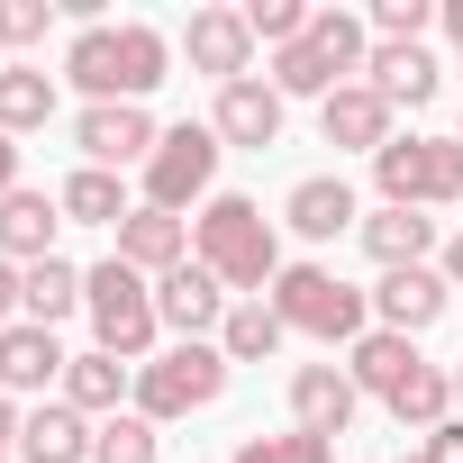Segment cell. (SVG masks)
I'll return each instance as SVG.
<instances>
[{
	"mask_svg": "<svg viewBox=\"0 0 463 463\" xmlns=\"http://www.w3.org/2000/svg\"><path fill=\"white\" fill-rule=\"evenodd\" d=\"M191 264H209L237 300H264L273 282H282V237H273V218H264V200H246V191H218L200 218H191Z\"/></svg>",
	"mask_w": 463,
	"mask_h": 463,
	"instance_id": "cell-1",
	"label": "cell"
},
{
	"mask_svg": "<svg viewBox=\"0 0 463 463\" xmlns=\"http://www.w3.org/2000/svg\"><path fill=\"white\" fill-rule=\"evenodd\" d=\"M164 64H173V37L164 28H146V19H118V28H73V46H64V82L82 91V109L91 100H146L155 82H164Z\"/></svg>",
	"mask_w": 463,
	"mask_h": 463,
	"instance_id": "cell-2",
	"label": "cell"
},
{
	"mask_svg": "<svg viewBox=\"0 0 463 463\" xmlns=\"http://www.w3.org/2000/svg\"><path fill=\"white\" fill-rule=\"evenodd\" d=\"M82 318H91V345H100V354H118L128 373H137V364H155V336H164V318H155V282H146V273H128L118 255L82 273Z\"/></svg>",
	"mask_w": 463,
	"mask_h": 463,
	"instance_id": "cell-3",
	"label": "cell"
},
{
	"mask_svg": "<svg viewBox=\"0 0 463 463\" xmlns=\"http://www.w3.org/2000/svg\"><path fill=\"white\" fill-rule=\"evenodd\" d=\"M364 55H373V28H364L354 10H318L309 37L273 55V91H282V100H327V91H345V82L364 73Z\"/></svg>",
	"mask_w": 463,
	"mask_h": 463,
	"instance_id": "cell-4",
	"label": "cell"
},
{
	"mask_svg": "<svg viewBox=\"0 0 463 463\" xmlns=\"http://www.w3.org/2000/svg\"><path fill=\"white\" fill-rule=\"evenodd\" d=\"M264 300L282 309L291 336H318V345H364V336H373V291L336 282L327 264H282V282H273Z\"/></svg>",
	"mask_w": 463,
	"mask_h": 463,
	"instance_id": "cell-5",
	"label": "cell"
},
{
	"mask_svg": "<svg viewBox=\"0 0 463 463\" xmlns=\"http://www.w3.org/2000/svg\"><path fill=\"white\" fill-rule=\"evenodd\" d=\"M373 182L391 209H454L463 200V137H391L373 155Z\"/></svg>",
	"mask_w": 463,
	"mask_h": 463,
	"instance_id": "cell-6",
	"label": "cell"
},
{
	"mask_svg": "<svg viewBox=\"0 0 463 463\" xmlns=\"http://www.w3.org/2000/svg\"><path fill=\"white\" fill-rule=\"evenodd\" d=\"M227 364L218 345H164L155 364H137V418H191V409H218L227 400Z\"/></svg>",
	"mask_w": 463,
	"mask_h": 463,
	"instance_id": "cell-7",
	"label": "cell"
},
{
	"mask_svg": "<svg viewBox=\"0 0 463 463\" xmlns=\"http://www.w3.org/2000/svg\"><path fill=\"white\" fill-rule=\"evenodd\" d=\"M218 155H227V146H218V128H209V118L164 128V146H155V155H146V173H137V182H146V209H173V218H182L191 200L209 209V200H218V191H209V182H218Z\"/></svg>",
	"mask_w": 463,
	"mask_h": 463,
	"instance_id": "cell-8",
	"label": "cell"
},
{
	"mask_svg": "<svg viewBox=\"0 0 463 463\" xmlns=\"http://www.w3.org/2000/svg\"><path fill=\"white\" fill-rule=\"evenodd\" d=\"M73 146H82V164H100V173H146V155L164 146V128L146 118V100H91L82 118H73Z\"/></svg>",
	"mask_w": 463,
	"mask_h": 463,
	"instance_id": "cell-9",
	"label": "cell"
},
{
	"mask_svg": "<svg viewBox=\"0 0 463 463\" xmlns=\"http://www.w3.org/2000/svg\"><path fill=\"white\" fill-rule=\"evenodd\" d=\"M227 309H237V300H227V282H218L209 264H182V273H164V282H155V318H164L182 345H218Z\"/></svg>",
	"mask_w": 463,
	"mask_h": 463,
	"instance_id": "cell-10",
	"label": "cell"
},
{
	"mask_svg": "<svg viewBox=\"0 0 463 463\" xmlns=\"http://www.w3.org/2000/svg\"><path fill=\"white\" fill-rule=\"evenodd\" d=\"M182 55H191V73H209L218 91L246 82V73H255V28H246V10H191V19H182Z\"/></svg>",
	"mask_w": 463,
	"mask_h": 463,
	"instance_id": "cell-11",
	"label": "cell"
},
{
	"mask_svg": "<svg viewBox=\"0 0 463 463\" xmlns=\"http://www.w3.org/2000/svg\"><path fill=\"white\" fill-rule=\"evenodd\" d=\"M282 227H291V237H309V246H336L345 227H364V200H354L345 173H300L291 200H282Z\"/></svg>",
	"mask_w": 463,
	"mask_h": 463,
	"instance_id": "cell-12",
	"label": "cell"
},
{
	"mask_svg": "<svg viewBox=\"0 0 463 463\" xmlns=\"http://www.w3.org/2000/svg\"><path fill=\"white\" fill-rule=\"evenodd\" d=\"M209 128H218V146H246V155H264V146H282V91H273L264 73L227 82V91L209 100Z\"/></svg>",
	"mask_w": 463,
	"mask_h": 463,
	"instance_id": "cell-13",
	"label": "cell"
},
{
	"mask_svg": "<svg viewBox=\"0 0 463 463\" xmlns=\"http://www.w3.org/2000/svg\"><path fill=\"white\" fill-rule=\"evenodd\" d=\"M318 137H327L336 155H382L400 128H391V100H382L373 82H345V91L318 100Z\"/></svg>",
	"mask_w": 463,
	"mask_h": 463,
	"instance_id": "cell-14",
	"label": "cell"
},
{
	"mask_svg": "<svg viewBox=\"0 0 463 463\" xmlns=\"http://www.w3.org/2000/svg\"><path fill=\"white\" fill-rule=\"evenodd\" d=\"M445 273L436 264H409V273H382L373 282V327H391V336H427L436 318H445Z\"/></svg>",
	"mask_w": 463,
	"mask_h": 463,
	"instance_id": "cell-15",
	"label": "cell"
},
{
	"mask_svg": "<svg viewBox=\"0 0 463 463\" xmlns=\"http://www.w3.org/2000/svg\"><path fill=\"white\" fill-rule=\"evenodd\" d=\"M354 409H364V391H354V373L345 364H300L291 373V427H309V436H345L354 427Z\"/></svg>",
	"mask_w": 463,
	"mask_h": 463,
	"instance_id": "cell-16",
	"label": "cell"
},
{
	"mask_svg": "<svg viewBox=\"0 0 463 463\" xmlns=\"http://www.w3.org/2000/svg\"><path fill=\"white\" fill-rule=\"evenodd\" d=\"M118 264L128 273H146V282H164V273H182L191 264V218H173V209H128V227H118Z\"/></svg>",
	"mask_w": 463,
	"mask_h": 463,
	"instance_id": "cell-17",
	"label": "cell"
},
{
	"mask_svg": "<svg viewBox=\"0 0 463 463\" xmlns=\"http://www.w3.org/2000/svg\"><path fill=\"white\" fill-rule=\"evenodd\" d=\"M64 336L55 327H37V318H19V327H0V391H64Z\"/></svg>",
	"mask_w": 463,
	"mask_h": 463,
	"instance_id": "cell-18",
	"label": "cell"
},
{
	"mask_svg": "<svg viewBox=\"0 0 463 463\" xmlns=\"http://www.w3.org/2000/svg\"><path fill=\"white\" fill-rule=\"evenodd\" d=\"M55 227H64V200L19 182L10 200H0V264H19V273L46 264V255H55Z\"/></svg>",
	"mask_w": 463,
	"mask_h": 463,
	"instance_id": "cell-19",
	"label": "cell"
},
{
	"mask_svg": "<svg viewBox=\"0 0 463 463\" xmlns=\"http://www.w3.org/2000/svg\"><path fill=\"white\" fill-rule=\"evenodd\" d=\"M354 237H364V255H373L382 273H409V264H427V255H436V218H427V209H391V200H382V209L354 227Z\"/></svg>",
	"mask_w": 463,
	"mask_h": 463,
	"instance_id": "cell-20",
	"label": "cell"
},
{
	"mask_svg": "<svg viewBox=\"0 0 463 463\" xmlns=\"http://www.w3.org/2000/svg\"><path fill=\"white\" fill-rule=\"evenodd\" d=\"M364 82H373L391 109H427V100L445 91V73H436L427 46H373V55H364Z\"/></svg>",
	"mask_w": 463,
	"mask_h": 463,
	"instance_id": "cell-21",
	"label": "cell"
},
{
	"mask_svg": "<svg viewBox=\"0 0 463 463\" xmlns=\"http://www.w3.org/2000/svg\"><path fill=\"white\" fill-rule=\"evenodd\" d=\"M91 436H100V427H91L73 400H46V409L19 418V454H28V463H91Z\"/></svg>",
	"mask_w": 463,
	"mask_h": 463,
	"instance_id": "cell-22",
	"label": "cell"
},
{
	"mask_svg": "<svg viewBox=\"0 0 463 463\" xmlns=\"http://www.w3.org/2000/svg\"><path fill=\"white\" fill-rule=\"evenodd\" d=\"M418 364H427V354H418V336H391V327H373L364 345H345V373H354V391H364V400H391Z\"/></svg>",
	"mask_w": 463,
	"mask_h": 463,
	"instance_id": "cell-23",
	"label": "cell"
},
{
	"mask_svg": "<svg viewBox=\"0 0 463 463\" xmlns=\"http://www.w3.org/2000/svg\"><path fill=\"white\" fill-rule=\"evenodd\" d=\"M55 200H64V227H128V209H137V200H128V182H118V173H100V164H73Z\"/></svg>",
	"mask_w": 463,
	"mask_h": 463,
	"instance_id": "cell-24",
	"label": "cell"
},
{
	"mask_svg": "<svg viewBox=\"0 0 463 463\" xmlns=\"http://www.w3.org/2000/svg\"><path fill=\"white\" fill-rule=\"evenodd\" d=\"M64 400H73L82 418H118V400H137V373H128L118 354H100V345H91V354H73V364H64Z\"/></svg>",
	"mask_w": 463,
	"mask_h": 463,
	"instance_id": "cell-25",
	"label": "cell"
},
{
	"mask_svg": "<svg viewBox=\"0 0 463 463\" xmlns=\"http://www.w3.org/2000/svg\"><path fill=\"white\" fill-rule=\"evenodd\" d=\"M73 309H82V264L46 255V264H28V273H19V318H37V327H64Z\"/></svg>",
	"mask_w": 463,
	"mask_h": 463,
	"instance_id": "cell-26",
	"label": "cell"
},
{
	"mask_svg": "<svg viewBox=\"0 0 463 463\" xmlns=\"http://www.w3.org/2000/svg\"><path fill=\"white\" fill-rule=\"evenodd\" d=\"M282 345H291V327H282L273 300H237V309H227V327H218V354H227V364H273Z\"/></svg>",
	"mask_w": 463,
	"mask_h": 463,
	"instance_id": "cell-27",
	"label": "cell"
},
{
	"mask_svg": "<svg viewBox=\"0 0 463 463\" xmlns=\"http://www.w3.org/2000/svg\"><path fill=\"white\" fill-rule=\"evenodd\" d=\"M382 409H391L409 436H436V427L454 418V373H445V364H418V373H409V382H400Z\"/></svg>",
	"mask_w": 463,
	"mask_h": 463,
	"instance_id": "cell-28",
	"label": "cell"
},
{
	"mask_svg": "<svg viewBox=\"0 0 463 463\" xmlns=\"http://www.w3.org/2000/svg\"><path fill=\"white\" fill-rule=\"evenodd\" d=\"M55 118V73L46 64H0V137H28Z\"/></svg>",
	"mask_w": 463,
	"mask_h": 463,
	"instance_id": "cell-29",
	"label": "cell"
},
{
	"mask_svg": "<svg viewBox=\"0 0 463 463\" xmlns=\"http://www.w3.org/2000/svg\"><path fill=\"white\" fill-rule=\"evenodd\" d=\"M91 463H155V418H137V409L100 418V436H91Z\"/></svg>",
	"mask_w": 463,
	"mask_h": 463,
	"instance_id": "cell-30",
	"label": "cell"
},
{
	"mask_svg": "<svg viewBox=\"0 0 463 463\" xmlns=\"http://www.w3.org/2000/svg\"><path fill=\"white\" fill-rule=\"evenodd\" d=\"M309 19H318L309 0H246V28H255V46H273V55H282V46H300V37H309Z\"/></svg>",
	"mask_w": 463,
	"mask_h": 463,
	"instance_id": "cell-31",
	"label": "cell"
},
{
	"mask_svg": "<svg viewBox=\"0 0 463 463\" xmlns=\"http://www.w3.org/2000/svg\"><path fill=\"white\" fill-rule=\"evenodd\" d=\"M237 463H336V445L309 436V427H282V436H246Z\"/></svg>",
	"mask_w": 463,
	"mask_h": 463,
	"instance_id": "cell-32",
	"label": "cell"
},
{
	"mask_svg": "<svg viewBox=\"0 0 463 463\" xmlns=\"http://www.w3.org/2000/svg\"><path fill=\"white\" fill-rule=\"evenodd\" d=\"M373 46H418L427 28H436V0H373Z\"/></svg>",
	"mask_w": 463,
	"mask_h": 463,
	"instance_id": "cell-33",
	"label": "cell"
},
{
	"mask_svg": "<svg viewBox=\"0 0 463 463\" xmlns=\"http://www.w3.org/2000/svg\"><path fill=\"white\" fill-rule=\"evenodd\" d=\"M46 28H55L46 0H0V46H46Z\"/></svg>",
	"mask_w": 463,
	"mask_h": 463,
	"instance_id": "cell-34",
	"label": "cell"
},
{
	"mask_svg": "<svg viewBox=\"0 0 463 463\" xmlns=\"http://www.w3.org/2000/svg\"><path fill=\"white\" fill-rule=\"evenodd\" d=\"M418 445H427V463H463V418H445V427L418 436Z\"/></svg>",
	"mask_w": 463,
	"mask_h": 463,
	"instance_id": "cell-35",
	"label": "cell"
},
{
	"mask_svg": "<svg viewBox=\"0 0 463 463\" xmlns=\"http://www.w3.org/2000/svg\"><path fill=\"white\" fill-rule=\"evenodd\" d=\"M0 327H19V264H0Z\"/></svg>",
	"mask_w": 463,
	"mask_h": 463,
	"instance_id": "cell-36",
	"label": "cell"
},
{
	"mask_svg": "<svg viewBox=\"0 0 463 463\" xmlns=\"http://www.w3.org/2000/svg\"><path fill=\"white\" fill-rule=\"evenodd\" d=\"M10 445H19V400L0 391V463H10Z\"/></svg>",
	"mask_w": 463,
	"mask_h": 463,
	"instance_id": "cell-37",
	"label": "cell"
},
{
	"mask_svg": "<svg viewBox=\"0 0 463 463\" xmlns=\"http://www.w3.org/2000/svg\"><path fill=\"white\" fill-rule=\"evenodd\" d=\"M19 191V137H0V200Z\"/></svg>",
	"mask_w": 463,
	"mask_h": 463,
	"instance_id": "cell-38",
	"label": "cell"
},
{
	"mask_svg": "<svg viewBox=\"0 0 463 463\" xmlns=\"http://www.w3.org/2000/svg\"><path fill=\"white\" fill-rule=\"evenodd\" d=\"M436 19H445V37H454V64H463V0H436Z\"/></svg>",
	"mask_w": 463,
	"mask_h": 463,
	"instance_id": "cell-39",
	"label": "cell"
},
{
	"mask_svg": "<svg viewBox=\"0 0 463 463\" xmlns=\"http://www.w3.org/2000/svg\"><path fill=\"white\" fill-rule=\"evenodd\" d=\"M436 273H445V282H454V291H463V237H454V246H445V264H436Z\"/></svg>",
	"mask_w": 463,
	"mask_h": 463,
	"instance_id": "cell-40",
	"label": "cell"
},
{
	"mask_svg": "<svg viewBox=\"0 0 463 463\" xmlns=\"http://www.w3.org/2000/svg\"><path fill=\"white\" fill-rule=\"evenodd\" d=\"M454 418H463V364H454Z\"/></svg>",
	"mask_w": 463,
	"mask_h": 463,
	"instance_id": "cell-41",
	"label": "cell"
},
{
	"mask_svg": "<svg viewBox=\"0 0 463 463\" xmlns=\"http://www.w3.org/2000/svg\"><path fill=\"white\" fill-rule=\"evenodd\" d=\"M400 463H427V445H409V454H400Z\"/></svg>",
	"mask_w": 463,
	"mask_h": 463,
	"instance_id": "cell-42",
	"label": "cell"
},
{
	"mask_svg": "<svg viewBox=\"0 0 463 463\" xmlns=\"http://www.w3.org/2000/svg\"><path fill=\"white\" fill-rule=\"evenodd\" d=\"M454 137H463V128H454Z\"/></svg>",
	"mask_w": 463,
	"mask_h": 463,
	"instance_id": "cell-43",
	"label": "cell"
}]
</instances>
